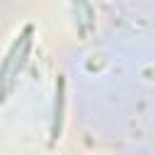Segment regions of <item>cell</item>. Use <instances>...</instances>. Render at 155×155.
<instances>
[{
  "instance_id": "6da1fadb",
  "label": "cell",
  "mask_w": 155,
  "mask_h": 155,
  "mask_svg": "<svg viewBox=\"0 0 155 155\" xmlns=\"http://www.w3.org/2000/svg\"><path fill=\"white\" fill-rule=\"evenodd\" d=\"M61 111H63V80H58V102H56V121H53V138L61 131Z\"/></svg>"
}]
</instances>
